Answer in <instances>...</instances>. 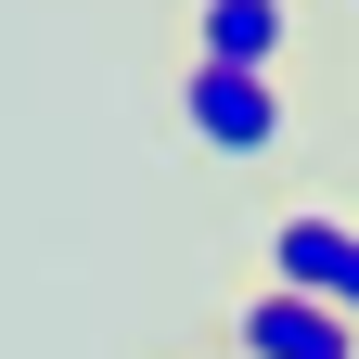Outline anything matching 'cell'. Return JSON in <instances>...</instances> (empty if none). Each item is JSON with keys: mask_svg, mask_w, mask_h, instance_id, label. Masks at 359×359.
<instances>
[{"mask_svg": "<svg viewBox=\"0 0 359 359\" xmlns=\"http://www.w3.org/2000/svg\"><path fill=\"white\" fill-rule=\"evenodd\" d=\"M180 128H193V154L257 167V154L295 142V90L283 77H231V65H180Z\"/></svg>", "mask_w": 359, "mask_h": 359, "instance_id": "cell-1", "label": "cell"}, {"mask_svg": "<svg viewBox=\"0 0 359 359\" xmlns=\"http://www.w3.org/2000/svg\"><path fill=\"white\" fill-rule=\"evenodd\" d=\"M257 257H269V283H283V295H308V308H334V321H359V218H334V205H283Z\"/></svg>", "mask_w": 359, "mask_h": 359, "instance_id": "cell-2", "label": "cell"}, {"mask_svg": "<svg viewBox=\"0 0 359 359\" xmlns=\"http://www.w3.org/2000/svg\"><path fill=\"white\" fill-rule=\"evenodd\" d=\"M231 359H359V321H334V308H308L283 283H257L231 308Z\"/></svg>", "mask_w": 359, "mask_h": 359, "instance_id": "cell-3", "label": "cell"}, {"mask_svg": "<svg viewBox=\"0 0 359 359\" xmlns=\"http://www.w3.org/2000/svg\"><path fill=\"white\" fill-rule=\"evenodd\" d=\"M193 65H231V77H283L295 52V0H193Z\"/></svg>", "mask_w": 359, "mask_h": 359, "instance_id": "cell-4", "label": "cell"}, {"mask_svg": "<svg viewBox=\"0 0 359 359\" xmlns=\"http://www.w3.org/2000/svg\"><path fill=\"white\" fill-rule=\"evenodd\" d=\"M346 26H359V0H346Z\"/></svg>", "mask_w": 359, "mask_h": 359, "instance_id": "cell-5", "label": "cell"}]
</instances>
